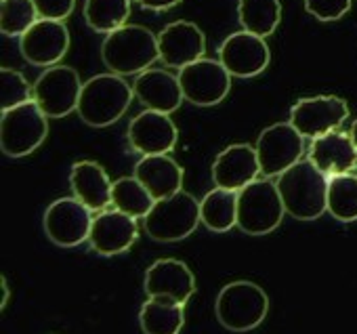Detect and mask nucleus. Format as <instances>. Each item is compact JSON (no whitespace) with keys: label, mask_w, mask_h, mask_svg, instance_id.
Wrapping results in <instances>:
<instances>
[{"label":"nucleus","mask_w":357,"mask_h":334,"mask_svg":"<svg viewBox=\"0 0 357 334\" xmlns=\"http://www.w3.org/2000/svg\"><path fill=\"white\" fill-rule=\"evenodd\" d=\"M112 204L116 211L126 213L132 219H145L155 200L137 177H122L112 185Z\"/></svg>","instance_id":"bb28decb"},{"label":"nucleus","mask_w":357,"mask_h":334,"mask_svg":"<svg viewBox=\"0 0 357 334\" xmlns=\"http://www.w3.org/2000/svg\"><path fill=\"white\" fill-rule=\"evenodd\" d=\"M238 17L246 32L265 38L275 32L282 20V5L280 0H240Z\"/></svg>","instance_id":"a878e982"},{"label":"nucleus","mask_w":357,"mask_h":334,"mask_svg":"<svg viewBox=\"0 0 357 334\" xmlns=\"http://www.w3.org/2000/svg\"><path fill=\"white\" fill-rule=\"evenodd\" d=\"M143 334H178L185 324V305L170 298H147L139 311Z\"/></svg>","instance_id":"b1692460"},{"label":"nucleus","mask_w":357,"mask_h":334,"mask_svg":"<svg viewBox=\"0 0 357 334\" xmlns=\"http://www.w3.org/2000/svg\"><path fill=\"white\" fill-rule=\"evenodd\" d=\"M351 139H353V143H355V147H357V120L353 122V126H351Z\"/></svg>","instance_id":"c9c22d12"},{"label":"nucleus","mask_w":357,"mask_h":334,"mask_svg":"<svg viewBox=\"0 0 357 334\" xmlns=\"http://www.w3.org/2000/svg\"><path fill=\"white\" fill-rule=\"evenodd\" d=\"M284 215L286 208L275 183L257 179L238 192V227L244 234H271L282 223Z\"/></svg>","instance_id":"0eeeda50"},{"label":"nucleus","mask_w":357,"mask_h":334,"mask_svg":"<svg viewBox=\"0 0 357 334\" xmlns=\"http://www.w3.org/2000/svg\"><path fill=\"white\" fill-rule=\"evenodd\" d=\"M82 82L76 70L68 66H53L34 84V101L47 118H63L78 109Z\"/></svg>","instance_id":"9d476101"},{"label":"nucleus","mask_w":357,"mask_h":334,"mask_svg":"<svg viewBox=\"0 0 357 334\" xmlns=\"http://www.w3.org/2000/svg\"><path fill=\"white\" fill-rule=\"evenodd\" d=\"M328 213L342 221H357V175L344 173L328 179Z\"/></svg>","instance_id":"cd10ccee"},{"label":"nucleus","mask_w":357,"mask_h":334,"mask_svg":"<svg viewBox=\"0 0 357 334\" xmlns=\"http://www.w3.org/2000/svg\"><path fill=\"white\" fill-rule=\"evenodd\" d=\"M130 15V0H86L84 20L101 34H112L124 26Z\"/></svg>","instance_id":"c85d7f7f"},{"label":"nucleus","mask_w":357,"mask_h":334,"mask_svg":"<svg viewBox=\"0 0 357 334\" xmlns=\"http://www.w3.org/2000/svg\"><path fill=\"white\" fill-rule=\"evenodd\" d=\"M271 59L265 38L250 32H236L219 47V61L231 76L252 78L267 70Z\"/></svg>","instance_id":"4468645a"},{"label":"nucleus","mask_w":357,"mask_h":334,"mask_svg":"<svg viewBox=\"0 0 357 334\" xmlns=\"http://www.w3.org/2000/svg\"><path fill=\"white\" fill-rule=\"evenodd\" d=\"M145 292L149 298H170L185 305L196 292V278L183 261L160 259L145 271Z\"/></svg>","instance_id":"dca6fc26"},{"label":"nucleus","mask_w":357,"mask_h":334,"mask_svg":"<svg viewBox=\"0 0 357 334\" xmlns=\"http://www.w3.org/2000/svg\"><path fill=\"white\" fill-rule=\"evenodd\" d=\"M78 198H59L45 213V234L47 238L63 248H72L89 240L93 217Z\"/></svg>","instance_id":"9b49d317"},{"label":"nucleus","mask_w":357,"mask_h":334,"mask_svg":"<svg viewBox=\"0 0 357 334\" xmlns=\"http://www.w3.org/2000/svg\"><path fill=\"white\" fill-rule=\"evenodd\" d=\"M309 160L330 179L351 173L357 166V147L347 132L332 130L313 139L309 147Z\"/></svg>","instance_id":"412c9836"},{"label":"nucleus","mask_w":357,"mask_h":334,"mask_svg":"<svg viewBox=\"0 0 357 334\" xmlns=\"http://www.w3.org/2000/svg\"><path fill=\"white\" fill-rule=\"evenodd\" d=\"M269 311V296L252 282H231L217 296L215 313L223 328L231 332H248L263 324Z\"/></svg>","instance_id":"20e7f679"},{"label":"nucleus","mask_w":357,"mask_h":334,"mask_svg":"<svg viewBox=\"0 0 357 334\" xmlns=\"http://www.w3.org/2000/svg\"><path fill=\"white\" fill-rule=\"evenodd\" d=\"M178 82L183 89V97L200 107H211L221 103L231 89V74L221 61L198 59L178 72Z\"/></svg>","instance_id":"1a4fd4ad"},{"label":"nucleus","mask_w":357,"mask_h":334,"mask_svg":"<svg viewBox=\"0 0 357 334\" xmlns=\"http://www.w3.org/2000/svg\"><path fill=\"white\" fill-rule=\"evenodd\" d=\"M101 57L112 74H141L149 70L155 59H160L158 36L143 26H122L120 30L107 34L101 47Z\"/></svg>","instance_id":"f03ea898"},{"label":"nucleus","mask_w":357,"mask_h":334,"mask_svg":"<svg viewBox=\"0 0 357 334\" xmlns=\"http://www.w3.org/2000/svg\"><path fill=\"white\" fill-rule=\"evenodd\" d=\"M200 217L211 231H229L234 225H238V192L221 188L208 192L200 202Z\"/></svg>","instance_id":"393cba45"},{"label":"nucleus","mask_w":357,"mask_h":334,"mask_svg":"<svg viewBox=\"0 0 357 334\" xmlns=\"http://www.w3.org/2000/svg\"><path fill=\"white\" fill-rule=\"evenodd\" d=\"M49 135V122L40 105L32 99L3 112L0 120V147L9 158L30 155Z\"/></svg>","instance_id":"423d86ee"},{"label":"nucleus","mask_w":357,"mask_h":334,"mask_svg":"<svg viewBox=\"0 0 357 334\" xmlns=\"http://www.w3.org/2000/svg\"><path fill=\"white\" fill-rule=\"evenodd\" d=\"M137 3L149 11H168V9L176 7L181 0H137Z\"/></svg>","instance_id":"72a5a7b5"},{"label":"nucleus","mask_w":357,"mask_h":334,"mask_svg":"<svg viewBox=\"0 0 357 334\" xmlns=\"http://www.w3.org/2000/svg\"><path fill=\"white\" fill-rule=\"evenodd\" d=\"M0 286H3V301H0V307H7V303H9V284H7V278H3L0 280Z\"/></svg>","instance_id":"f704fd0d"},{"label":"nucleus","mask_w":357,"mask_h":334,"mask_svg":"<svg viewBox=\"0 0 357 334\" xmlns=\"http://www.w3.org/2000/svg\"><path fill=\"white\" fill-rule=\"evenodd\" d=\"M353 5V0H305V9L319 22L340 20Z\"/></svg>","instance_id":"2f4dec72"},{"label":"nucleus","mask_w":357,"mask_h":334,"mask_svg":"<svg viewBox=\"0 0 357 334\" xmlns=\"http://www.w3.org/2000/svg\"><path fill=\"white\" fill-rule=\"evenodd\" d=\"M135 177L153 200L174 196L183 188V169L170 155H143L135 166Z\"/></svg>","instance_id":"4be33fe9"},{"label":"nucleus","mask_w":357,"mask_h":334,"mask_svg":"<svg viewBox=\"0 0 357 334\" xmlns=\"http://www.w3.org/2000/svg\"><path fill=\"white\" fill-rule=\"evenodd\" d=\"M0 78H3V112L34 99V89H30L28 80L20 72L3 68Z\"/></svg>","instance_id":"7c9ffc66"},{"label":"nucleus","mask_w":357,"mask_h":334,"mask_svg":"<svg viewBox=\"0 0 357 334\" xmlns=\"http://www.w3.org/2000/svg\"><path fill=\"white\" fill-rule=\"evenodd\" d=\"M158 51L166 66L183 70L204 57L206 38L192 22H172L158 34Z\"/></svg>","instance_id":"2eb2a0df"},{"label":"nucleus","mask_w":357,"mask_h":334,"mask_svg":"<svg viewBox=\"0 0 357 334\" xmlns=\"http://www.w3.org/2000/svg\"><path fill=\"white\" fill-rule=\"evenodd\" d=\"M176 126L168 114L145 109L128 126V143L143 155H164L176 145Z\"/></svg>","instance_id":"f3484780"},{"label":"nucleus","mask_w":357,"mask_h":334,"mask_svg":"<svg viewBox=\"0 0 357 334\" xmlns=\"http://www.w3.org/2000/svg\"><path fill=\"white\" fill-rule=\"evenodd\" d=\"M305 137L290 124L280 122L265 128L257 141V155L261 164V175L280 177L290 166L301 162L305 151Z\"/></svg>","instance_id":"6e6552de"},{"label":"nucleus","mask_w":357,"mask_h":334,"mask_svg":"<svg viewBox=\"0 0 357 334\" xmlns=\"http://www.w3.org/2000/svg\"><path fill=\"white\" fill-rule=\"evenodd\" d=\"M132 91L147 109L162 112V114H170L178 109V105L185 99L178 76H172L166 70H153V68L137 76Z\"/></svg>","instance_id":"aec40b11"},{"label":"nucleus","mask_w":357,"mask_h":334,"mask_svg":"<svg viewBox=\"0 0 357 334\" xmlns=\"http://www.w3.org/2000/svg\"><path fill=\"white\" fill-rule=\"evenodd\" d=\"M200 221V202L181 190L174 196L155 200L153 208L143 219V225L147 236L158 242H178L194 234Z\"/></svg>","instance_id":"39448f33"},{"label":"nucleus","mask_w":357,"mask_h":334,"mask_svg":"<svg viewBox=\"0 0 357 334\" xmlns=\"http://www.w3.org/2000/svg\"><path fill=\"white\" fill-rule=\"evenodd\" d=\"M34 0H3L0 30L7 36H24L38 20Z\"/></svg>","instance_id":"c756f323"},{"label":"nucleus","mask_w":357,"mask_h":334,"mask_svg":"<svg viewBox=\"0 0 357 334\" xmlns=\"http://www.w3.org/2000/svg\"><path fill=\"white\" fill-rule=\"evenodd\" d=\"M135 91L118 74H99L82 84L78 114L95 128L118 122L132 101Z\"/></svg>","instance_id":"7ed1b4c3"},{"label":"nucleus","mask_w":357,"mask_h":334,"mask_svg":"<svg viewBox=\"0 0 357 334\" xmlns=\"http://www.w3.org/2000/svg\"><path fill=\"white\" fill-rule=\"evenodd\" d=\"M34 5H36L40 20L63 22L66 17L72 15L76 0H34Z\"/></svg>","instance_id":"473e14b6"},{"label":"nucleus","mask_w":357,"mask_h":334,"mask_svg":"<svg viewBox=\"0 0 357 334\" xmlns=\"http://www.w3.org/2000/svg\"><path fill=\"white\" fill-rule=\"evenodd\" d=\"M284 208L298 221H315L328 211V177L307 158L278 177Z\"/></svg>","instance_id":"f257e3e1"},{"label":"nucleus","mask_w":357,"mask_h":334,"mask_svg":"<svg viewBox=\"0 0 357 334\" xmlns=\"http://www.w3.org/2000/svg\"><path fill=\"white\" fill-rule=\"evenodd\" d=\"M139 238L137 219L120 211H101L93 219L89 244L101 257H116L126 252Z\"/></svg>","instance_id":"a211bd4d"},{"label":"nucleus","mask_w":357,"mask_h":334,"mask_svg":"<svg viewBox=\"0 0 357 334\" xmlns=\"http://www.w3.org/2000/svg\"><path fill=\"white\" fill-rule=\"evenodd\" d=\"M349 107L340 97L334 95H319L307 97L292 105L290 109V124L307 139H317L328 135L347 120Z\"/></svg>","instance_id":"f8f14e48"},{"label":"nucleus","mask_w":357,"mask_h":334,"mask_svg":"<svg viewBox=\"0 0 357 334\" xmlns=\"http://www.w3.org/2000/svg\"><path fill=\"white\" fill-rule=\"evenodd\" d=\"M20 49L28 63L40 68H53L57 61L66 57L70 49V32L63 22L38 20L20 38Z\"/></svg>","instance_id":"ddd939ff"},{"label":"nucleus","mask_w":357,"mask_h":334,"mask_svg":"<svg viewBox=\"0 0 357 334\" xmlns=\"http://www.w3.org/2000/svg\"><path fill=\"white\" fill-rule=\"evenodd\" d=\"M261 175L257 149L246 143H236L223 149L213 164V181L221 190L240 192Z\"/></svg>","instance_id":"6ab92c4d"},{"label":"nucleus","mask_w":357,"mask_h":334,"mask_svg":"<svg viewBox=\"0 0 357 334\" xmlns=\"http://www.w3.org/2000/svg\"><path fill=\"white\" fill-rule=\"evenodd\" d=\"M70 185L74 190V198H78L86 208L101 213L112 204V181L103 166L91 160L76 162L70 171Z\"/></svg>","instance_id":"5701e85b"}]
</instances>
